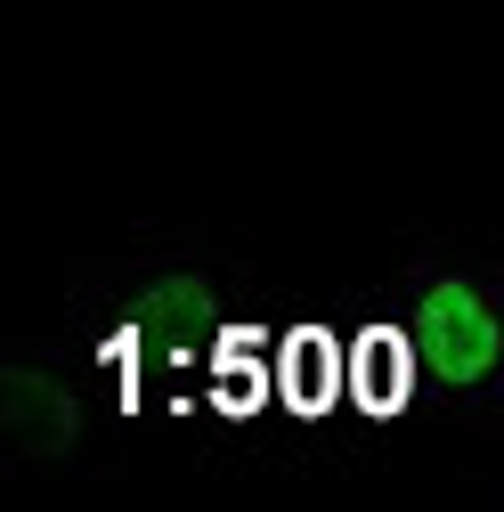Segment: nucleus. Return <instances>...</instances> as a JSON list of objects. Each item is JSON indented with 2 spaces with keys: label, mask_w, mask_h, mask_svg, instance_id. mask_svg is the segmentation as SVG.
<instances>
[{
  "label": "nucleus",
  "mask_w": 504,
  "mask_h": 512,
  "mask_svg": "<svg viewBox=\"0 0 504 512\" xmlns=\"http://www.w3.org/2000/svg\"><path fill=\"white\" fill-rule=\"evenodd\" d=\"M399 326L415 342L423 407L464 431H504V252L431 236L399 269Z\"/></svg>",
  "instance_id": "1"
}]
</instances>
